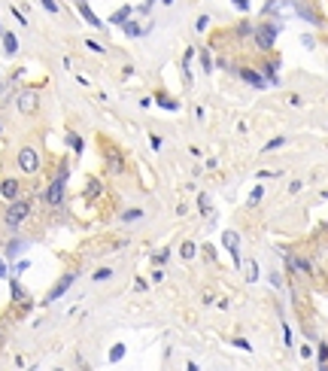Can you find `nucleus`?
<instances>
[{
  "label": "nucleus",
  "instance_id": "9d476101",
  "mask_svg": "<svg viewBox=\"0 0 328 371\" xmlns=\"http://www.w3.org/2000/svg\"><path fill=\"white\" fill-rule=\"evenodd\" d=\"M76 3H79V13H82V18L88 21V25H94V28H100V18L92 13V9H88V3H85V0H76Z\"/></svg>",
  "mask_w": 328,
  "mask_h": 371
},
{
  "label": "nucleus",
  "instance_id": "2f4dec72",
  "mask_svg": "<svg viewBox=\"0 0 328 371\" xmlns=\"http://www.w3.org/2000/svg\"><path fill=\"white\" fill-rule=\"evenodd\" d=\"M234 6L240 9V13H246V9H250V0H234Z\"/></svg>",
  "mask_w": 328,
  "mask_h": 371
},
{
  "label": "nucleus",
  "instance_id": "6ab92c4d",
  "mask_svg": "<svg viewBox=\"0 0 328 371\" xmlns=\"http://www.w3.org/2000/svg\"><path fill=\"white\" fill-rule=\"evenodd\" d=\"M201 64H203V70L210 73V70H213V55H210V52H201Z\"/></svg>",
  "mask_w": 328,
  "mask_h": 371
},
{
  "label": "nucleus",
  "instance_id": "20e7f679",
  "mask_svg": "<svg viewBox=\"0 0 328 371\" xmlns=\"http://www.w3.org/2000/svg\"><path fill=\"white\" fill-rule=\"evenodd\" d=\"M16 107L21 110V113H33V110L40 107V95L33 92V88H25V92H18V97H16Z\"/></svg>",
  "mask_w": 328,
  "mask_h": 371
},
{
  "label": "nucleus",
  "instance_id": "473e14b6",
  "mask_svg": "<svg viewBox=\"0 0 328 371\" xmlns=\"http://www.w3.org/2000/svg\"><path fill=\"white\" fill-rule=\"evenodd\" d=\"M85 46H88V49H92V52H104V46H100V43H94V40H88V43H85Z\"/></svg>",
  "mask_w": 328,
  "mask_h": 371
},
{
  "label": "nucleus",
  "instance_id": "bb28decb",
  "mask_svg": "<svg viewBox=\"0 0 328 371\" xmlns=\"http://www.w3.org/2000/svg\"><path fill=\"white\" fill-rule=\"evenodd\" d=\"M67 140H70V146H73V149H76V152H82V140H79V137H76V134H70V137H67Z\"/></svg>",
  "mask_w": 328,
  "mask_h": 371
},
{
  "label": "nucleus",
  "instance_id": "aec40b11",
  "mask_svg": "<svg viewBox=\"0 0 328 371\" xmlns=\"http://www.w3.org/2000/svg\"><path fill=\"white\" fill-rule=\"evenodd\" d=\"M109 167H112V171H122V159H119V152H109Z\"/></svg>",
  "mask_w": 328,
  "mask_h": 371
},
{
  "label": "nucleus",
  "instance_id": "c85d7f7f",
  "mask_svg": "<svg viewBox=\"0 0 328 371\" xmlns=\"http://www.w3.org/2000/svg\"><path fill=\"white\" fill-rule=\"evenodd\" d=\"M13 295H16V298H18V301H25V292H21V286H18V283H16V280H13Z\"/></svg>",
  "mask_w": 328,
  "mask_h": 371
},
{
  "label": "nucleus",
  "instance_id": "6e6552de",
  "mask_svg": "<svg viewBox=\"0 0 328 371\" xmlns=\"http://www.w3.org/2000/svg\"><path fill=\"white\" fill-rule=\"evenodd\" d=\"M240 80H243V82H250V85H255V88H265V85H267V82L262 80V73L250 70V67H243V70H240Z\"/></svg>",
  "mask_w": 328,
  "mask_h": 371
},
{
  "label": "nucleus",
  "instance_id": "f03ea898",
  "mask_svg": "<svg viewBox=\"0 0 328 371\" xmlns=\"http://www.w3.org/2000/svg\"><path fill=\"white\" fill-rule=\"evenodd\" d=\"M31 213V201H13V204L6 207V226L9 228H16L21 219H25Z\"/></svg>",
  "mask_w": 328,
  "mask_h": 371
},
{
  "label": "nucleus",
  "instance_id": "4be33fe9",
  "mask_svg": "<svg viewBox=\"0 0 328 371\" xmlns=\"http://www.w3.org/2000/svg\"><path fill=\"white\" fill-rule=\"evenodd\" d=\"M112 277V271H109V268H100V271L94 274V283H104V280H109Z\"/></svg>",
  "mask_w": 328,
  "mask_h": 371
},
{
  "label": "nucleus",
  "instance_id": "4468645a",
  "mask_svg": "<svg viewBox=\"0 0 328 371\" xmlns=\"http://www.w3.org/2000/svg\"><path fill=\"white\" fill-rule=\"evenodd\" d=\"M137 219H143V210L137 207V210H125L122 213V222H137Z\"/></svg>",
  "mask_w": 328,
  "mask_h": 371
},
{
  "label": "nucleus",
  "instance_id": "c756f323",
  "mask_svg": "<svg viewBox=\"0 0 328 371\" xmlns=\"http://www.w3.org/2000/svg\"><path fill=\"white\" fill-rule=\"evenodd\" d=\"M40 3H43V6H46V9H49V13H58V3H55V0H40Z\"/></svg>",
  "mask_w": 328,
  "mask_h": 371
},
{
  "label": "nucleus",
  "instance_id": "f257e3e1",
  "mask_svg": "<svg viewBox=\"0 0 328 371\" xmlns=\"http://www.w3.org/2000/svg\"><path fill=\"white\" fill-rule=\"evenodd\" d=\"M18 167L25 174H37L40 171V152L33 149V146H25V149L18 152Z\"/></svg>",
  "mask_w": 328,
  "mask_h": 371
},
{
  "label": "nucleus",
  "instance_id": "9b49d317",
  "mask_svg": "<svg viewBox=\"0 0 328 371\" xmlns=\"http://www.w3.org/2000/svg\"><path fill=\"white\" fill-rule=\"evenodd\" d=\"M3 49H6V55H16V52H18V40H16V33H3Z\"/></svg>",
  "mask_w": 328,
  "mask_h": 371
},
{
  "label": "nucleus",
  "instance_id": "dca6fc26",
  "mask_svg": "<svg viewBox=\"0 0 328 371\" xmlns=\"http://www.w3.org/2000/svg\"><path fill=\"white\" fill-rule=\"evenodd\" d=\"M122 356H125V344H116V347L109 350V359H112V362H119Z\"/></svg>",
  "mask_w": 328,
  "mask_h": 371
},
{
  "label": "nucleus",
  "instance_id": "72a5a7b5",
  "mask_svg": "<svg viewBox=\"0 0 328 371\" xmlns=\"http://www.w3.org/2000/svg\"><path fill=\"white\" fill-rule=\"evenodd\" d=\"M234 344H237V347H240V350H252V347H250V341H243V338H237Z\"/></svg>",
  "mask_w": 328,
  "mask_h": 371
},
{
  "label": "nucleus",
  "instance_id": "5701e85b",
  "mask_svg": "<svg viewBox=\"0 0 328 371\" xmlns=\"http://www.w3.org/2000/svg\"><path fill=\"white\" fill-rule=\"evenodd\" d=\"M262 195H265V192H262V186H258V189H252V195H250V207H255L258 201H262Z\"/></svg>",
  "mask_w": 328,
  "mask_h": 371
},
{
  "label": "nucleus",
  "instance_id": "ddd939ff",
  "mask_svg": "<svg viewBox=\"0 0 328 371\" xmlns=\"http://www.w3.org/2000/svg\"><path fill=\"white\" fill-rule=\"evenodd\" d=\"M246 280H250V283L258 280V262H255V258H250V265H246Z\"/></svg>",
  "mask_w": 328,
  "mask_h": 371
},
{
  "label": "nucleus",
  "instance_id": "0eeeda50",
  "mask_svg": "<svg viewBox=\"0 0 328 371\" xmlns=\"http://www.w3.org/2000/svg\"><path fill=\"white\" fill-rule=\"evenodd\" d=\"M222 241H225V246H228V253L234 258V268H237V265H240V256H237V250H240V238H237V231H225Z\"/></svg>",
  "mask_w": 328,
  "mask_h": 371
},
{
  "label": "nucleus",
  "instance_id": "412c9836",
  "mask_svg": "<svg viewBox=\"0 0 328 371\" xmlns=\"http://www.w3.org/2000/svg\"><path fill=\"white\" fill-rule=\"evenodd\" d=\"M97 192H100V183H97V179H92V183L85 186V195H88V198H94Z\"/></svg>",
  "mask_w": 328,
  "mask_h": 371
},
{
  "label": "nucleus",
  "instance_id": "b1692460",
  "mask_svg": "<svg viewBox=\"0 0 328 371\" xmlns=\"http://www.w3.org/2000/svg\"><path fill=\"white\" fill-rule=\"evenodd\" d=\"M198 207H201V213H210V195H201L198 198Z\"/></svg>",
  "mask_w": 328,
  "mask_h": 371
},
{
  "label": "nucleus",
  "instance_id": "7ed1b4c3",
  "mask_svg": "<svg viewBox=\"0 0 328 371\" xmlns=\"http://www.w3.org/2000/svg\"><path fill=\"white\" fill-rule=\"evenodd\" d=\"M64 183H67V171H61L58 177L52 179V186H49V192H46V201L52 207H58L61 201H64Z\"/></svg>",
  "mask_w": 328,
  "mask_h": 371
},
{
  "label": "nucleus",
  "instance_id": "c9c22d12",
  "mask_svg": "<svg viewBox=\"0 0 328 371\" xmlns=\"http://www.w3.org/2000/svg\"><path fill=\"white\" fill-rule=\"evenodd\" d=\"M164 3H173V0H164Z\"/></svg>",
  "mask_w": 328,
  "mask_h": 371
},
{
  "label": "nucleus",
  "instance_id": "a878e982",
  "mask_svg": "<svg viewBox=\"0 0 328 371\" xmlns=\"http://www.w3.org/2000/svg\"><path fill=\"white\" fill-rule=\"evenodd\" d=\"M298 16H301V18H307V21H313V25H316V21H319V18H316V16L310 13V9H304V6L298 9Z\"/></svg>",
  "mask_w": 328,
  "mask_h": 371
},
{
  "label": "nucleus",
  "instance_id": "7c9ffc66",
  "mask_svg": "<svg viewBox=\"0 0 328 371\" xmlns=\"http://www.w3.org/2000/svg\"><path fill=\"white\" fill-rule=\"evenodd\" d=\"M319 362H322V365L328 362V344H322V347H319Z\"/></svg>",
  "mask_w": 328,
  "mask_h": 371
},
{
  "label": "nucleus",
  "instance_id": "1a4fd4ad",
  "mask_svg": "<svg viewBox=\"0 0 328 371\" xmlns=\"http://www.w3.org/2000/svg\"><path fill=\"white\" fill-rule=\"evenodd\" d=\"M0 195H3V198H16L18 195V179H3V183H0Z\"/></svg>",
  "mask_w": 328,
  "mask_h": 371
},
{
  "label": "nucleus",
  "instance_id": "2eb2a0df",
  "mask_svg": "<svg viewBox=\"0 0 328 371\" xmlns=\"http://www.w3.org/2000/svg\"><path fill=\"white\" fill-rule=\"evenodd\" d=\"M195 250H198V246L191 243V241H186L183 246H179V256H183V258H195Z\"/></svg>",
  "mask_w": 328,
  "mask_h": 371
},
{
  "label": "nucleus",
  "instance_id": "cd10ccee",
  "mask_svg": "<svg viewBox=\"0 0 328 371\" xmlns=\"http://www.w3.org/2000/svg\"><path fill=\"white\" fill-rule=\"evenodd\" d=\"M207 25H210V16H201V18H198V33L207 31Z\"/></svg>",
  "mask_w": 328,
  "mask_h": 371
},
{
  "label": "nucleus",
  "instance_id": "393cba45",
  "mask_svg": "<svg viewBox=\"0 0 328 371\" xmlns=\"http://www.w3.org/2000/svg\"><path fill=\"white\" fill-rule=\"evenodd\" d=\"M158 104H161L164 110H176V104H173L171 97H164V95H158Z\"/></svg>",
  "mask_w": 328,
  "mask_h": 371
},
{
  "label": "nucleus",
  "instance_id": "f8f14e48",
  "mask_svg": "<svg viewBox=\"0 0 328 371\" xmlns=\"http://www.w3.org/2000/svg\"><path fill=\"white\" fill-rule=\"evenodd\" d=\"M131 9H134V6H122V9H119V13L112 16L109 21H112V25H125V21H128V16H131Z\"/></svg>",
  "mask_w": 328,
  "mask_h": 371
},
{
  "label": "nucleus",
  "instance_id": "f3484780",
  "mask_svg": "<svg viewBox=\"0 0 328 371\" xmlns=\"http://www.w3.org/2000/svg\"><path fill=\"white\" fill-rule=\"evenodd\" d=\"M125 33H128V37H140V25H134V21H125Z\"/></svg>",
  "mask_w": 328,
  "mask_h": 371
},
{
  "label": "nucleus",
  "instance_id": "f704fd0d",
  "mask_svg": "<svg viewBox=\"0 0 328 371\" xmlns=\"http://www.w3.org/2000/svg\"><path fill=\"white\" fill-rule=\"evenodd\" d=\"M0 277H6V262L0 258Z\"/></svg>",
  "mask_w": 328,
  "mask_h": 371
},
{
  "label": "nucleus",
  "instance_id": "a211bd4d",
  "mask_svg": "<svg viewBox=\"0 0 328 371\" xmlns=\"http://www.w3.org/2000/svg\"><path fill=\"white\" fill-rule=\"evenodd\" d=\"M282 143H286V137H274V140H267V143H265V152H270V149H280Z\"/></svg>",
  "mask_w": 328,
  "mask_h": 371
},
{
  "label": "nucleus",
  "instance_id": "39448f33",
  "mask_svg": "<svg viewBox=\"0 0 328 371\" xmlns=\"http://www.w3.org/2000/svg\"><path fill=\"white\" fill-rule=\"evenodd\" d=\"M274 40H277V25H262V28H255V43H258V49H270V46H274Z\"/></svg>",
  "mask_w": 328,
  "mask_h": 371
},
{
  "label": "nucleus",
  "instance_id": "423d86ee",
  "mask_svg": "<svg viewBox=\"0 0 328 371\" xmlns=\"http://www.w3.org/2000/svg\"><path fill=\"white\" fill-rule=\"evenodd\" d=\"M73 277H76V274H64V277L58 280V283L52 286V292H49V295H46V301H58V298L64 295V292H67V289L73 286Z\"/></svg>",
  "mask_w": 328,
  "mask_h": 371
}]
</instances>
